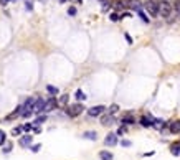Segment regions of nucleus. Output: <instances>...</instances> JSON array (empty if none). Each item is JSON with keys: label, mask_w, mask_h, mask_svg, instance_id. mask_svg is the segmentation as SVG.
Instances as JSON below:
<instances>
[{"label": "nucleus", "mask_w": 180, "mask_h": 160, "mask_svg": "<svg viewBox=\"0 0 180 160\" xmlns=\"http://www.w3.org/2000/svg\"><path fill=\"white\" fill-rule=\"evenodd\" d=\"M124 132H126V127L122 126V127H119V129H117V134H116V135H122Z\"/></svg>", "instance_id": "nucleus-31"}, {"label": "nucleus", "mask_w": 180, "mask_h": 160, "mask_svg": "<svg viewBox=\"0 0 180 160\" xmlns=\"http://www.w3.org/2000/svg\"><path fill=\"white\" fill-rule=\"evenodd\" d=\"M99 159L101 160H114V155L107 150H101L99 152Z\"/></svg>", "instance_id": "nucleus-13"}, {"label": "nucleus", "mask_w": 180, "mask_h": 160, "mask_svg": "<svg viewBox=\"0 0 180 160\" xmlns=\"http://www.w3.org/2000/svg\"><path fill=\"white\" fill-rule=\"evenodd\" d=\"M117 111H119V106L117 104H111V106L107 107V114H111V116H114Z\"/></svg>", "instance_id": "nucleus-18"}, {"label": "nucleus", "mask_w": 180, "mask_h": 160, "mask_svg": "<svg viewBox=\"0 0 180 160\" xmlns=\"http://www.w3.org/2000/svg\"><path fill=\"white\" fill-rule=\"evenodd\" d=\"M32 140H33V135H30V134H27V135H22L20 140H18V144H20L22 147H30V144H32Z\"/></svg>", "instance_id": "nucleus-8"}, {"label": "nucleus", "mask_w": 180, "mask_h": 160, "mask_svg": "<svg viewBox=\"0 0 180 160\" xmlns=\"http://www.w3.org/2000/svg\"><path fill=\"white\" fill-rule=\"evenodd\" d=\"M159 13L162 15L164 18L170 17V13H172V5H170L169 2H160V5H159Z\"/></svg>", "instance_id": "nucleus-3"}, {"label": "nucleus", "mask_w": 180, "mask_h": 160, "mask_svg": "<svg viewBox=\"0 0 180 160\" xmlns=\"http://www.w3.org/2000/svg\"><path fill=\"white\" fill-rule=\"evenodd\" d=\"M0 139L5 140V132H3V130H0Z\"/></svg>", "instance_id": "nucleus-36"}, {"label": "nucleus", "mask_w": 180, "mask_h": 160, "mask_svg": "<svg viewBox=\"0 0 180 160\" xmlns=\"http://www.w3.org/2000/svg\"><path fill=\"white\" fill-rule=\"evenodd\" d=\"M127 17H131V13H129V12H126V13L121 15V18H127Z\"/></svg>", "instance_id": "nucleus-35"}, {"label": "nucleus", "mask_w": 180, "mask_h": 160, "mask_svg": "<svg viewBox=\"0 0 180 160\" xmlns=\"http://www.w3.org/2000/svg\"><path fill=\"white\" fill-rule=\"evenodd\" d=\"M137 15L140 17V20L144 22V23H149V17L144 13V10H137Z\"/></svg>", "instance_id": "nucleus-21"}, {"label": "nucleus", "mask_w": 180, "mask_h": 160, "mask_svg": "<svg viewBox=\"0 0 180 160\" xmlns=\"http://www.w3.org/2000/svg\"><path fill=\"white\" fill-rule=\"evenodd\" d=\"M129 5H131V8H134L136 12H137V10H142V3L137 2V0H131V3H129Z\"/></svg>", "instance_id": "nucleus-16"}, {"label": "nucleus", "mask_w": 180, "mask_h": 160, "mask_svg": "<svg viewBox=\"0 0 180 160\" xmlns=\"http://www.w3.org/2000/svg\"><path fill=\"white\" fill-rule=\"evenodd\" d=\"M121 145H122V147H131V145H132V142L127 140V139H122V140H121Z\"/></svg>", "instance_id": "nucleus-24"}, {"label": "nucleus", "mask_w": 180, "mask_h": 160, "mask_svg": "<svg viewBox=\"0 0 180 160\" xmlns=\"http://www.w3.org/2000/svg\"><path fill=\"white\" fill-rule=\"evenodd\" d=\"M117 135L114 132H111V134H107L106 135V139H104V144H106L107 147H114V145H117Z\"/></svg>", "instance_id": "nucleus-6"}, {"label": "nucleus", "mask_w": 180, "mask_h": 160, "mask_svg": "<svg viewBox=\"0 0 180 160\" xmlns=\"http://www.w3.org/2000/svg\"><path fill=\"white\" fill-rule=\"evenodd\" d=\"M101 124H102V126H111V124H114V116H111V114L102 116V117H101Z\"/></svg>", "instance_id": "nucleus-9"}, {"label": "nucleus", "mask_w": 180, "mask_h": 160, "mask_svg": "<svg viewBox=\"0 0 180 160\" xmlns=\"http://www.w3.org/2000/svg\"><path fill=\"white\" fill-rule=\"evenodd\" d=\"M173 8H175L177 12L180 10V2H179V0H177V2H173Z\"/></svg>", "instance_id": "nucleus-33"}, {"label": "nucleus", "mask_w": 180, "mask_h": 160, "mask_svg": "<svg viewBox=\"0 0 180 160\" xmlns=\"http://www.w3.org/2000/svg\"><path fill=\"white\" fill-rule=\"evenodd\" d=\"M68 99H69V96H68V94H65V96H61V97H60V101H58V102H60V104H66Z\"/></svg>", "instance_id": "nucleus-25"}, {"label": "nucleus", "mask_w": 180, "mask_h": 160, "mask_svg": "<svg viewBox=\"0 0 180 160\" xmlns=\"http://www.w3.org/2000/svg\"><path fill=\"white\" fill-rule=\"evenodd\" d=\"M22 129H23L25 132H30V130L33 129V124H25V126H22Z\"/></svg>", "instance_id": "nucleus-27"}, {"label": "nucleus", "mask_w": 180, "mask_h": 160, "mask_svg": "<svg viewBox=\"0 0 180 160\" xmlns=\"http://www.w3.org/2000/svg\"><path fill=\"white\" fill-rule=\"evenodd\" d=\"M169 130L172 134H177L180 130V122H177V120H173V122H169Z\"/></svg>", "instance_id": "nucleus-11"}, {"label": "nucleus", "mask_w": 180, "mask_h": 160, "mask_svg": "<svg viewBox=\"0 0 180 160\" xmlns=\"http://www.w3.org/2000/svg\"><path fill=\"white\" fill-rule=\"evenodd\" d=\"M139 122L142 127H152V117L150 116H142Z\"/></svg>", "instance_id": "nucleus-10"}, {"label": "nucleus", "mask_w": 180, "mask_h": 160, "mask_svg": "<svg viewBox=\"0 0 180 160\" xmlns=\"http://www.w3.org/2000/svg\"><path fill=\"white\" fill-rule=\"evenodd\" d=\"M68 15L74 17V15H76V8H74V7H69V8H68Z\"/></svg>", "instance_id": "nucleus-29"}, {"label": "nucleus", "mask_w": 180, "mask_h": 160, "mask_svg": "<svg viewBox=\"0 0 180 160\" xmlns=\"http://www.w3.org/2000/svg\"><path fill=\"white\" fill-rule=\"evenodd\" d=\"M45 102H47V99H43V97H38V99L35 101V106H33V112H36V114L43 112V107H45Z\"/></svg>", "instance_id": "nucleus-7"}, {"label": "nucleus", "mask_w": 180, "mask_h": 160, "mask_svg": "<svg viewBox=\"0 0 180 160\" xmlns=\"http://www.w3.org/2000/svg\"><path fill=\"white\" fill-rule=\"evenodd\" d=\"M104 111H106V107L104 106H93L91 109H88V116L89 117H98V116H101V114H104Z\"/></svg>", "instance_id": "nucleus-4"}, {"label": "nucleus", "mask_w": 180, "mask_h": 160, "mask_svg": "<svg viewBox=\"0 0 180 160\" xmlns=\"http://www.w3.org/2000/svg\"><path fill=\"white\" fill-rule=\"evenodd\" d=\"M32 111H23V112H22V116H23V117H30V116H32Z\"/></svg>", "instance_id": "nucleus-32"}, {"label": "nucleus", "mask_w": 180, "mask_h": 160, "mask_svg": "<svg viewBox=\"0 0 180 160\" xmlns=\"http://www.w3.org/2000/svg\"><path fill=\"white\" fill-rule=\"evenodd\" d=\"M45 120H47V116L43 114V116H40V117H36V119L33 120V126H35V127H38V126H41Z\"/></svg>", "instance_id": "nucleus-17"}, {"label": "nucleus", "mask_w": 180, "mask_h": 160, "mask_svg": "<svg viewBox=\"0 0 180 160\" xmlns=\"http://www.w3.org/2000/svg\"><path fill=\"white\" fill-rule=\"evenodd\" d=\"M65 2H66V0H60V3H65Z\"/></svg>", "instance_id": "nucleus-38"}, {"label": "nucleus", "mask_w": 180, "mask_h": 160, "mask_svg": "<svg viewBox=\"0 0 180 160\" xmlns=\"http://www.w3.org/2000/svg\"><path fill=\"white\" fill-rule=\"evenodd\" d=\"M83 139H88V140H96V139H98V134L94 132V130H86V132L83 134Z\"/></svg>", "instance_id": "nucleus-14"}, {"label": "nucleus", "mask_w": 180, "mask_h": 160, "mask_svg": "<svg viewBox=\"0 0 180 160\" xmlns=\"http://www.w3.org/2000/svg\"><path fill=\"white\" fill-rule=\"evenodd\" d=\"M40 149H41V144H35V145H32V147H30V150H32L33 153H36L38 150H40Z\"/></svg>", "instance_id": "nucleus-23"}, {"label": "nucleus", "mask_w": 180, "mask_h": 160, "mask_svg": "<svg viewBox=\"0 0 180 160\" xmlns=\"http://www.w3.org/2000/svg\"><path fill=\"white\" fill-rule=\"evenodd\" d=\"M8 152H12V144H7L5 149H3V153H8Z\"/></svg>", "instance_id": "nucleus-30"}, {"label": "nucleus", "mask_w": 180, "mask_h": 160, "mask_svg": "<svg viewBox=\"0 0 180 160\" xmlns=\"http://www.w3.org/2000/svg\"><path fill=\"white\" fill-rule=\"evenodd\" d=\"M47 91L51 94V96H55V94L60 93V89H58V87H55V86H51V84H48V86H47Z\"/></svg>", "instance_id": "nucleus-20"}, {"label": "nucleus", "mask_w": 180, "mask_h": 160, "mask_svg": "<svg viewBox=\"0 0 180 160\" xmlns=\"http://www.w3.org/2000/svg\"><path fill=\"white\" fill-rule=\"evenodd\" d=\"M134 122H136V120H134L132 116H124V117H122V120H121V124H122L124 127H126V126H132Z\"/></svg>", "instance_id": "nucleus-15"}, {"label": "nucleus", "mask_w": 180, "mask_h": 160, "mask_svg": "<svg viewBox=\"0 0 180 160\" xmlns=\"http://www.w3.org/2000/svg\"><path fill=\"white\" fill-rule=\"evenodd\" d=\"M159 5H160V2H157V0H149L146 3V8H147V12L150 13V17H157L159 15Z\"/></svg>", "instance_id": "nucleus-1"}, {"label": "nucleus", "mask_w": 180, "mask_h": 160, "mask_svg": "<svg viewBox=\"0 0 180 160\" xmlns=\"http://www.w3.org/2000/svg\"><path fill=\"white\" fill-rule=\"evenodd\" d=\"M74 97H76V99H78V101H84V99H86V94L83 93L81 89H78V91L74 93Z\"/></svg>", "instance_id": "nucleus-19"}, {"label": "nucleus", "mask_w": 180, "mask_h": 160, "mask_svg": "<svg viewBox=\"0 0 180 160\" xmlns=\"http://www.w3.org/2000/svg\"><path fill=\"white\" fill-rule=\"evenodd\" d=\"M83 111H84V107H83V104H80V102L66 107V114L69 116V117H76V116H80Z\"/></svg>", "instance_id": "nucleus-2"}, {"label": "nucleus", "mask_w": 180, "mask_h": 160, "mask_svg": "<svg viewBox=\"0 0 180 160\" xmlns=\"http://www.w3.org/2000/svg\"><path fill=\"white\" fill-rule=\"evenodd\" d=\"M58 107V101L55 99V97H50V99L45 102V107H43V112H51L53 109Z\"/></svg>", "instance_id": "nucleus-5"}, {"label": "nucleus", "mask_w": 180, "mask_h": 160, "mask_svg": "<svg viewBox=\"0 0 180 160\" xmlns=\"http://www.w3.org/2000/svg\"><path fill=\"white\" fill-rule=\"evenodd\" d=\"M124 36H126V41H127V43H129V45H132V43H134L132 36H131V35H129V33H124Z\"/></svg>", "instance_id": "nucleus-28"}, {"label": "nucleus", "mask_w": 180, "mask_h": 160, "mask_svg": "<svg viewBox=\"0 0 180 160\" xmlns=\"http://www.w3.org/2000/svg\"><path fill=\"white\" fill-rule=\"evenodd\" d=\"M8 2H10V0H0V3H2V5H7Z\"/></svg>", "instance_id": "nucleus-37"}, {"label": "nucleus", "mask_w": 180, "mask_h": 160, "mask_svg": "<svg viewBox=\"0 0 180 160\" xmlns=\"http://www.w3.org/2000/svg\"><path fill=\"white\" fill-rule=\"evenodd\" d=\"M22 132H23V129H22V127H15V129H12V135H13V137L20 135Z\"/></svg>", "instance_id": "nucleus-22"}, {"label": "nucleus", "mask_w": 180, "mask_h": 160, "mask_svg": "<svg viewBox=\"0 0 180 160\" xmlns=\"http://www.w3.org/2000/svg\"><path fill=\"white\" fill-rule=\"evenodd\" d=\"M170 153L175 155V157H180V144L179 142H175V144L170 145Z\"/></svg>", "instance_id": "nucleus-12"}, {"label": "nucleus", "mask_w": 180, "mask_h": 160, "mask_svg": "<svg viewBox=\"0 0 180 160\" xmlns=\"http://www.w3.org/2000/svg\"><path fill=\"white\" fill-rule=\"evenodd\" d=\"M25 8H27V10H32V8H33L32 2H27V3H25Z\"/></svg>", "instance_id": "nucleus-34"}, {"label": "nucleus", "mask_w": 180, "mask_h": 160, "mask_svg": "<svg viewBox=\"0 0 180 160\" xmlns=\"http://www.w3.org/2000/svg\"><path fill=\"white\" fill-rule=\"evenodd\" d=\"M109 20H111V22H117V20H121V17L117 13H111V15H109Z\"/></svg>", "instance_id": "nucleus-26"}]
</instances>
